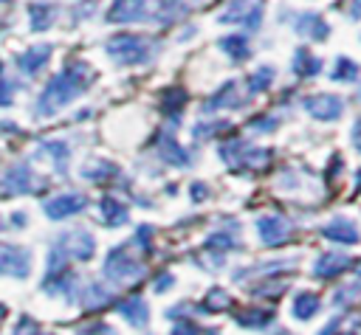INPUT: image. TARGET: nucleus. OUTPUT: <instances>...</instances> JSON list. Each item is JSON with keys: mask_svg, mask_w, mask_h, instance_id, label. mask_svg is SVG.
<instances>
[{"mask_svg": "<svg viewBox=\"0 0 361 335\" xmlns=\"http://www.w3.org/2000/svg\"><path fill=\"white\" fill-rule=\"evenodd\" d=\"M107 56L118 65H147L155 53H158V42H152L149 37L144 34H113L104 45Z\"/></svg>", "mask_w": 361, "mask_h": 335, "instance_id": "f03ea898", "label": "nucleus"}, {"mask_svg": "<svg viewBox=\"0 0 361 335\" xmlns=\"http://www.w3.org/2000/svg\"><path fill=\"white\" fill-rule=\"evenodd\" d=\"M11 90H14V82H11V79H6V76L0 73V107L11 104Z\"/></svg>", "mask_w": 361, "mask_h": 335, "instance_id": "4c0bfd02", "label": "nucleus"}, {"mask_svg": "<svg viewBox=\"0 0 361 335\" xmlns=\"http://www.w3.org/2000/svg\"><path fill=\"white\" fill-rule=\"evenodd\" d=\"M14 335H37V324H34L28 315H23V318L17 321V327H14Z\"/></svg>", "mask_w": 361, "mask_h": 335, "instance_id": "58836bf2", "label": "nucleus"}, {"mask_svg": "<svg viewBox=\"0 0 361 335\" xmlns=\"http://www.w3.org/2000/svg\"><path fill=\"white\" fill-rule=\"evenodd\" d=\"M76 335H118L110 324H104V321H93V324H87V327H82Z\"/></svg>", "mask_w": 361, "mask_h": 335, "instance_id": "c9c22d12", "label": "nucleus"}, {"mask_svg": "<svg viewBox=\"0 0 361 335\" xmlns=\"http://www.w3.org/2000/svg\"><path fill=\"white\" fill-rule=\"evenodd\" d=\"M110 290L107 287H102V284H90L87 287V298H82V304L87 307V310H93V307H102V304H110Z\"/></svg>", "mask_w": 361, "mask_h": 335, "instance_id": "72a5a7b5", "label": "nucleus"}, {"mask_svg": "<svg viewBox=\"0 0 361 335\" xmlns=\"http://www.w3.org/2000/svg\"><path fill=\"white\" fill-rule=\"evenodd\" d=\"M3 191L6 194H28L34 191V172L28 163H14L3 175Z\"/></svg>", "mask_w": 361, "mask_h": 335, "instance_id": "4468645a", "label": "nucleus"}, {"mask_svg": "<svg viewBox=\"0 0 361 335\" xmlns=\"http://www.w3.org/2000/svg\"><path fill=\"white\" fill-rule=\"evenodd\" d=\"M350 17L353 20H361V0H353L350 3Z\"/></svg>", "mask_w": 361, "mask_h": 335, "instance_id": "a18cd8bd", "label": "nucleus"}, {"mask_svg": "<svg viewBox=\"0 0 361 335\" xmlns=\"http://www.w3.org/2000/svg\"><path fill=\"white\" fill-rule=\"evenodd\" d=\"M353 146L361 152V118L353 124Z\"/></svg>", "mask_w": 361, "mask_h": 335, "instance_id": "37998d69", "label": "nucleus"}, {"mask_svg": "<svg viewBox=\"0 0 361 335\" xmlns=\"http://www.w3.org/2000/svg\"><path fill=\"white\" fill-rule=\"evenodd\" d=\"M96 253V239L90 231L85 228H73V231H62L51 256H48V273L54 270H62V265L68 259H79V262H87L90 256Z\"/></svg>", "mask_w": 361, "mask_h": 335, "instance_id": "7ed1b4c3", "label": "nucleus"}, {"mask_svg": "<svg viewBox=\"0 0 361 335\" xmlns=\"http://www.w3.org/2000/svg\"><path fill=\"white\" fill-rule=\"evenodd\" d=\"M172 282H175V279H172L169 273H164L161 279H155V293H164V290H169V287H172Z\"/></svg>", "mask_w": 361, "mask_h": 335, "instance_id": "79ce46f5", "label": "nucleus"}, {"mask_svg": "<svg viewBox=\"0 0 361 335\" xmlns=\"http://www.w3.org/2000/svg\"><path fill=\"white\" fill-rule=\"evenodd\" d=\"M183 104H186V93H183L180 87H169V90H164V96H161V110H164V115H166L169 121H178Z\"/></svg>", "mask_w": 361, "mask_h": 335, "instance_id": "a878e982", "label": "nucleus"}, {"mask_svg": "<svg viewBox=\"0 0 361 335\" xmlns=\"http://www.w3.org/2000/svg\"><path fill=\"white\" fill-rule=\"evenodd\" d=\"M118 169L110 163V160H90L85 169H82V175L87 177V180H96V183H104L107 177H113Z\"/></svg>", "mask_w": 361, "mask_h": 335, "instance_id": "7c9ffc66", "label": "nucleus"}, {"mask_svg": "<svg viewBox=\"0 0 361 335\" xmlns=\"http://www.w3.org/2000/svg\"><path fill=\"white\" fill-rule=\"evenodd\" d=\"M149 236H152V228H149V225H141V228L135 231V242H138L144 251L149 248Z\"/></svg>", "mask_w": 361, "mask_h": 335, "instance_id": "a19ab883", "label": "nucleus"}, {"mask_svg": "<svg viewBox=\"0 0 361 335\" xmlns=\"http://www.w3.org/2000/svg\"><path fill=\"white\" fill-rule=\"evenodd\" d=\"M200 335H220V332H217V329H203Z\"/></svg>", "mask_w": 361, "mask_h": 335, "instance_id": "09e8293b", "label": "nucleus"}, {"mask_svg": "<svg viewBox=\"0 0 361 335\" xmlns=\"http://www.w3.org/2000/svg\"><path fill=\"white\" fill-rule=\"evenodd\" d=\"M28 20L34 31H48L56 20V6L54 3H31L28 6Z\"/></svg>", "mask_w": 361, "mask_h": 335, "instance_id": "b1692460", "label": "nucleus"}, {"mask_svg": "<svg viewBox=\"0 0 361 335\" xmlns=\"http://www.w3.org/2000/svg\"><path fill=\"white\" fill-rule=\"evenodd\" d=\"M251 127H254V129H259V132H271V129H276V127H279V121L268 115V118H257V121H251Z\"/></svg>", "mask_w": 361, "mask_h": 335, "instance_id": "ea45409f", "label": "nucleus"}, {"mask_svg": "<svg viewBox=\"0 0 361 335\" xmlns=\"http://www.w3.org/2000/svg\"><path fill=\"white\" fill-rule=\"evenodd\" d=\"M93 82V70L85 65V62H73V65H65L59 73H54L48 79V84L42 87L34 110L39 118H48V115H56L65 104H71L73 99H79Z\"/></svg>", "mask_w": 361, "mask_h": 335, "instance_id": "f257e3e1", "label": "nucleus"}, {"mask_svg": "<svg viewBox=\"0 0 361 335\" xmlns=\"http://www.w3.org/2000/svg\"><path fill=\"white\" fill-rule=\"evenodd\" d=\"M322 236H327L338 245H355L361 239V231L350 217H333L322 225Z\"/></svg>", "mask_w": 361, "mask_h": 335, "instance_id": "f8f14e48", "label": "nucleus"}, {"mask_svg": "<svg viewBox=\"0 0 361 335\" xmlns=\"http://www.w3.org/2000/svg\"><path fill=\"white\" fill-rule=\"evenodd\" d=\"M290 23H293V31L302 34V37H307V39L324 42V39L330 37V25H327V20H324L322 14H316V11H296Z\"/></svg>", "mask_w": 361, "mask_h": 335, "instance_id": "9b49d317", "label": "nucleus"}, {"mask_svg": "<svg viewBox=\"0 0 361 335\" xmlns=\"http://www.w3.org/2000/svg\"><path fill=\"white\" fill-rule=\"evenodd\" d=\"M87 206V197L79 194V191H68V194H56L51 200L42 203V211L51 217V220H65V217H73L79 211H85Z\"/></svg>", "mask_w": 361, "mask_h": 335, "instance_id": "1a4fd4ad", "label": "nucleus"}, {"mask_svg": "<svg viewBox=\"0 0 361 335\" xmlns=\"http://www.w3.org/2000/svg\"><path fill=\"white\" fill-rule=\"evenodd\" d=\"M240 245V228H237V222H231V228H220V231H214L209 239H206V253H226V251H231V248H237Z\"/></svg>", "mask_w": 361, "mask_h": 335, "instance_id": "6ab92c4d", "label": "nucleus"}, {"mask_svg": "<svg viewBox=\"0 0 361 335\" xmlns=\"http://www.w3.org/2000/svg\"><path fill=\"white\" fill-rule=\"evenodd\" d=\"M203 312H223L226 307H231V298H228V293L226 290H220V287H212L209 290V296H203Z\"/></svg>", "mask_w": 361, "mask_h": 335, "instance_id": "2f4dec72", "label": "nucleus"}, {"mask_svg": "<svg viewBox=\"0 0 361 335\" xmlns=\"http://www.w3.org/2000/svg\"><path fill=\"white\" fill-rule=\"evenodd\" d=\"M149 17L152 14L147 0H113L107 8V23H144Z\"/></svg>", "mask_w": 361, "mask_h": 335, "instance_id": "9d476101", "label": "nucleus"}, {"mask_svg": "<svg viewBox=\"0 0 361 335\" xmlns=\"http://www.w3.org/2000/svg\"><path fill=\"white\" fill-rule=\"evenodd\" d=\"M141 273H144V265H141L124 245L113 248V251L107 253V259H104V279H110V282H116V284L141 279Z\"/></svg>", "mask_w": 361, "mask_h": 335, "instance_id": "39448f33", "label": "nucleus"}, {"mask_svg": "<svg viewBox=\"0 0 361 335\" xmlns=\"http://www.w3.org/2000/svg\"><path fill=\"white\" fill-rule=\"evenodd\" d=\"M39 152H48V155H51V163H54L59 172L68 169V155H71V149H68L65 141H45V144L39 146Z\"/></svg>", "mask_w": 361, "mask_h": 335, "instance_id": "c756f323", "label": "nucleus"}, {"mask_svg": "<svg viewBox=\"0 0 361 335\" xmlns=\"http://www.w3.org/2000/svg\"><path fill=\"white\" fill-rule=\"evenodd\" d=\"M51 59V45H31L28 51H23L17 56V68L25 73V76H37Z\"/></svg>", "mask_w": 361, "mask_h": 335, "instance_id": "dca6fc26", "label": "nucleus"}, {"mask_svg": "<svg viewBox=\"0 0 361 335\" xmlns=\"http://www.w3.org/2000/svg\"><path fill=\"white\" fill-rule=\"evenodd\" d=\"M99 214H102V222L107 225V228H118V225H124L127 222V206L124 203H118L116 197H102L99 200Z\"/></svg>", "mask_w": 361, "mask_h": 335, "instance_id": "aec40b11", "label": "nucleus"}, {"mask_svg": "<svg viewBox=\"0 0 361 335\" xmlns=\"http://www.w3.org/2000/svg\"><path fill=\"white\" fill-rule=\"evenodd\" d=\"M206 194H209V189H206L203 183H195V186H192V197H195V200H200V197H206Z\"/></svg>", "mask_w": 361, "mask_h": 335, "instance_id": "c03bdc74", "label": "nucleus"}, {"mask_svg": "<svg viewBox=\"0 0 361 335\" xmlns=\"http://www.w3.org/2000/svg\"><path fill=\"white\" fill-rule=\"evenodd\" d=\"M158 158L166 160V163H172V166H192L189 152H186L172 135H161V138H158Z\"/></svg>", "mask_w": 361, "mask_h": 335, "instance_id": "a211bd4d", "label": "nucleus"}, {"mask_svg": "<svg viewBox=\"0 0 361 335\" xmlns=\"http://www.w3.org/2000/svg\"><path fill=\"white\" fill-rule=\"evenodd\" d=\"M355 180H358V186H361V172H358V175H355Z\"/></svg>", "mask_w": 361, "mask_h": 335, "instance_id": "3c124183", "label": "nucleus"}, {"mask_svg": "<svg viewBox=\"0 0 361 335\" xmlns=\"http://www.w3.org/2000/svg\"><path fill=\"white\" fill-rule=\"evenodd\" d=\"M358 282H361V267H358Z\"/></svg>", "mask_w": 361, "mask_h": 335, "instance_id": "603ef678", "label": "nucleus"}, {"mask_svg": "<svg viewBox=\"0 0 361 335\" xmlns=\"http://www.w3.org/2000/svg\"><path fill=\"white\" fill-rule=\"evenodd\" d=\"M350 265H353V256H350V253H344V251H324V253L316 256V262H313V276H319V279H333V276L344 273Z\"/></svg>", "mask_w": 361, "mask_h": 335, "instance_id": "ddd939ff", "label": "nucleus"}, {"mask_svg": "<svg viewBox=\"0 0 361 335\" xmlns=\"http://www.w3.org/2000/svg\"><path fill=\"white\" fill-rule=\"evenodd\" d=\"M240 327H251V329H265L274 324V312L271 310H245L237 315Z\"/></svg>", "mask_w": 361, "mask_h": 335, "instance_id": "cd10ccee", "label": "nucleus"}, {"mask_svg": "<svg viewBox=\"0 0 361 335\" xmlns=\"http://www.w3.org/2000/svg\"><path fill=\"white\" fill-rule=\"evenodd\" d=\"M118 315L127 318V324H133V327H147V321H149V307H147V301H144L141 296H127V298L118 304Z\"/></svg>", "mask_w": 361, "mask_h": 335, "instance_id": "f3484780", "label": "nucleus"}, {"mask_svg": "<svg viewBox=\"0 0 361 335\" xmlns=\"http://www.w3.org/2000/svg\"><path fill=\"white\" fill-rule=\"evenodd\" d=\"M11 222H14V225H25V214H20V211L11 214Z\"/></svg>", "mask_w": 361, "mask_h": 335, "instance_id": "49530a36", "label": "nucleus"}, {"mask_svg": "<svg viewBox=\"0 0 361 335\" xmlns=\"http://www.w3.org/2000/svg\"><path fill=\"white\" fill-rule=\"evenodd\" d=\"M262 14H265L262 0H228L226 8L217 14V20L223 25H240L245 31H259Z\"/></svg>", "mask_w": 361, "mask_h": 335, "instance_id": "20e7f679", "label": "nucleus"}, {"mask_svg": "<svg viewBox=\"0 0 361 335\" xmlns=\"http://www.w3.org/2000/svg\"><path fill=\"white\" fill-rule=\"evenodd\" d=\"M28 273H31V253L23 245H6V242H0V276L25 279Z\"/></svg>", "mask_w": 361, "mask_h": 335, "instance_id": "6e6552de", "label": "nucleus"}, {"mask_svg": "<svg viewBox=\"0 0 361 335\" xmlns=\"http://www.w3.org/2000/svg\"><path fill=\"white\" fill-rule=\"evenodd\" d=\"M276 79V68L274 65H259L257 70H251L245 76V90L248 93H265Z\"/></svg>", "mask_w": 361, "mask_h": 335, "instance_id": "393cba45", "label": "nucleus"}, {"mask_svg": "<svg viewBox=\"0 0 361 335\" xmlns=\"http://www.w3.org/2000/svg\"><path fill=\"white\" fill-rule=\"evenodd\" d=\"M358 73H361V68H358L353 59H347V56H338V59L333 62L330 79H333V82H355V79H358Z\"/></svg>", "mask_w": 361, "mask_h": 335, "instance_id": "c85d7f7f", "label": "nucleus"}, {"mask_svg": "<svg viewBox=\"0 0 361 335\" xmlns=\"http://www.w3.org/2000/svg\"><path fill=\"white\" fill-rule=\"evenodd\" d=\"M358 101H361V90H358Z\"/></svg>", "mask_w": 361, "mask_h": 335, "instance_id": "864d4df0", "label": "nucleus"}, {"mask_svg": "<svg viewBox=\"0 0 361 335\" xmlns=\"http://www.w3.org/2000/svg\"><path fill=\"white\" fill-rule=\"evenodd\" d=\"M11 8V0H0V11H8Z\"/></svg>", "mask_w": 361, "mask_h": 335, "instance_id": "de8ad7c7", "label": "nucleus"}, {"mask_svg": "<svg viewBox=\"0 0 361 335\" xmlns=\"http://www.w3.org/2000/svg\"><path fill=\"white\" fill-rule=\"evenodd\" d=\"M245 104V96H240L237 93V82H226L214 96H209L206 101H203V113H212V110H237V107H243Z\"/></svg>", "mask_w": 361, "mask_h": 335, "instance_id": "2eb2a0df", "label": "nucleus"}, {"mask_svg": "<svg viewBox=\"0 0 361 335\" xmlns=\"http://www.w3.org/2000/svg\"><path fill=\"white\" fill-rule=\"evenodd\" d=\"M333 301H336V307H350V304L361 301V282L338 287V290H336V298H333Z\"/></svg>", "mask_w": 361, "mask_h": 335, "instance_id": "473e14b6", "label": "nucleus"}, {"mask_svg": "<svg viewBox=\"0 0 361 335\" xmlns=\"http://www.w3.org/2000/svg\"><path fill=\"white\" fill-rule=\"evenodd\" d=\"M195 6H197V0H158L155 20H161V23H175L178 17L189 14Z\"/></svg>", "mask_w": 361, "mask_h": 335, "instance_id": "4be33fe9", "label": "nucleus"}, {"mask_svg": "<svg viewBox=\"0 0 361 335\" xmlns=\"http://www.w3.org/2000/svg\"><path fill=\"white\" fill-rule=\"evenodd\" d=\"M203 329L192 321V318H180V324H175V329H172V335H200Z\"/></svg>", "mask_w": 361, "mask_h": 335, "instance_id": "e433bc0d", "label": "nucleus"}, {"mask_svg": "<svg viewBox=\"0 0 361 335\" xmlns=\"http://www.w3.org/2000/svg\"><path fill=\"white\" fill-rule=\"evenodd\" d=\"M6 312H8V310H6V304H0V321L6 318Z\"/></svg>", "mask_w": 361, "mask_h": 335, "instance_id": "8fccbe9b", "label": "nucleus"}, {"mask_svg": "<svg viewBox=\"0 0 361 335\" xmlns=\"http://www.w3.org/2000/svg\"><path fill=\"white\" fill-rule=\"evenodd\" d=\"M290 70L296 76H316L322 70V59L316 53H310V48L302 45V48H296V53L290 59Z\"/></svg>", "mask_w": 361, "mask_h": 335, "instance_id": "5701e85b", "label": "nucleus"}, {"mask_svg": "<svg viewBox=\"0 0 361 335\" xmlns=\"http://www.w3.org/2000/svg\"><path fill=\"white\" fill-rule=\"evenodd\" d=\"M257 234L262 239V245L268 248H279L293 236V225L282 217V214H262L257 220Z\"/></svg>", "mask_w": 361, "mask_h": 335, "instance_id": "423d86ee", "label": "nucleus"}, {"mask_svg": "<svg viewBox=\"0 0 361 335\" xmlns=\"http://www.w3.org/2000/svg\"><path fill=\"white\" fill-rule=\"evenodd\" d=\"M302 107L307 110V115H313L319 121H336L344 113V99L336 93H313L302 101Z\"/></svg>", "mask_w": 361, "mask_h": 335, "instance_id": "0eeeda50", "label": "nucleus"}, {"mask_svg": "<svg viewBox=\"0 0 361 335\" xmlns=\"http://www.w3.org/2000/svg\"><path fill=\"white\" fill-rule=\"evenodd\" d=\"M220 48H223V53H228L234 62H240V59H245V56L251 53L248 37H243V34H228V37H223V39H220Z\"/></svg>", "mask_w": 361, "mask_h": 335, "instance_id": "bb28decb", "label": "nucleus"}, {"mask_svg": "<svg viewBox=\"0 0 361 335\" xmlns=\"http://www.w3.org/2000/svg\"><path fill=\"white\" fill-rule=\"evenodd\" d=\"M319 307H322L319 296L310 293V290H302V293H296L293 301H290V315L299 318V321H310V318L319 312Z\"/></svg>", "mask_w": 361, "mask_h": 335, "instance_id": "412c9836", "label": "nucleus"}, {"mask_svg": "<svg viewBox=\"0 0 361 335\" xmlns=\"http://www.w3.org/2000/svg\"><path fill=\"white\" fill-rule=\"evenodd\" d=\"M223 129H228V121H226V118H217V121H206V124L200 121V124L195 127V138H200V135H206V138H209V135H214V132H223Z\"/></svg>", "mask_w": 361, "mask_h": 335, "instance_id": "f704fd0d", "label": "nucleus"}]
</instances>
